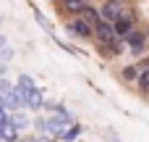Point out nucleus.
Returning <instances> with one entry per match:
<instances>
[{
    "mask_svg": "<svg viewBox=\"0 0 149 142\" xmlns=\"http://www.w3.org/2000/svg\"><path fill=\"white\" fill-rule=\"evenodd\" d=\"M68 32H71V34H76V37H92V34H94V26H92V24H86L84 18H76V21H71V24H68Z\"/></svg>",
    "mask_w": 149,
    "mask_h": 142,
    "instance_id": "nucleus-4",
    "label": "nucleus"
},
{
    "mask_svg": "<svg viewBox=\"0 0 149 142\" xmlns=\"http://www.w3.org/2000/svg\"><path fill=\"white\" fill-rule=\"evenodd\" d=\"M34 142H50V140H45V137H39V140H34Z\"/></svg>",
    "mask_w": 149,
    "mask_h": 142,
    "instance_id": "nucleus-16",
    "label": "nucleus"
},
{
    "mask_svg": "<svg viewBox=\"0 0 149 142\" xmlns=\"http://www.w3.org/2000/svg\"><path fill=\"white\" fill-rule=\"evenodd\" d=\"M81 13H84V21H86V24H92V26H97V24H100V13H97L94 8H89V5H86Z\"/></svg>",
    "mask_w": 149,
    "mask_h": 142,
    "instance_id": "nucleus-8",
    "label": "nucleus"
},
{
    "mask_svg": "<svg viewBox=\"0 0 149 142\" xmlns=\"http://www.w3.org/2000/svg\"><path fill=\"white\" fill-rule=\"evenodd\" d=\"M94 34H97V40L102 42V45H113L115 42V29H113V24H107V21H100L97 26H94Z\"/></svg>",
    "mask_w": 149,
    "mask_h": 142,
    "instance_id": "nucleus-2",
    "label": "nucleus"
},
{
    "mask_svg": "<svg viewBox=\"0 0 149 142\" xmlns=\"http://www.w3.org/2000/svg\"><path fill=\"white\" fill-rule=\"evenodd\" d=\"M0 140H3V126H0Z\"/></svg>",
    "mask_w": 149,
    "mask_h": 142,
    "instance_id": "nucleus-17",
    "label": "nucleus"
},
{
    "mask_svg": "<svg viewBox=\"0 0 149 142\" xmlns=\"http://www.w3.org/2000/svg\"><path fill=\"white\" fill-rule=\"evenodd\" d=\"M141 90H149V71L141 74Z\"/></svg>",
    "mask_w": 149,
    "mask_h": 142,
    "instance_id": "nucleus-15",
    "label": "nucleus"
},
{
    "mask_svg": "<svg viewBox=\"0 0 149 142\" xmlns=\"http://www.w3.org/2000/svg\"><path fill=\"white\" fill-rule=\"evenodd\" d=\"M79 134H81V129H79V126L73 124V126H68V129H65V132L60 134V140H65V142H73L76 137H79Z\"/></svg>",
    "mask_w": 149,
    "mask_h": 142,
    "instance_id": "nucleus-11",
    "label": "nucleus"
},
{
    "mask_svg": "<svg viewBox=\"0 0 149 142\" xmlns=\"http://www.w3.org/2000/svg\"><path fill=\"white\" fill-rule=\"evenodd\" d=\"M126 42H128L131 53H141V47H144V37H141L139 32H131V34L126 37Z\"/></svg>",
    "mask_w": 149,
    "mask_h": 142,
    "instance_id": "nucleus-6",
    "label": "nucleus"
},
{
    "mask_svg": "<svg viewBox=\"0 0 149 142\" xmlns=\"http://www.w3.org/2000/svg\"><path fill=\"white\" fill-rule=\"evenodd\" d=\"M10 124H13L16 129H24V126H29V119L21 116V113H13V116H10Z\"/></svg>",
    "mask_w": 149,
    "mask_h": 142,
    "instance_id": "nucleus-12",
    "label": "nucleus"
},
{
    "mask_svg": "<svg viewBox=\"0 0 149 142\" xmlns=\"http://www.w3.org/2000/svg\"><path fill=\"white\" fill-rule=\"evenodd\" d=\"M16 137H18V129H16V126H13L10 121H8V124H3V140L13 142V140H16Z\"/></svg>",
    "mask_w": 149,
    "mask_h": 142,
    "instance_id": "nucleus-9",
    "label": "nucleus"
},
{
    "mask_svg": "<svg viewBox=\"0 0 149 142\" xmlns=\"http://www.w3.org/2000/svg\"><path fill=\"white\" fill-rule=\"evenodd\" d=\"M24 97H26V95H24L18 87H10V90H8L0 100H3V105H5L8 111H18V108L24 105Z\"/></svg>",
    "mask_w": 149,
    "mask_h": 142,
    "instance_id": "nucleus-1",
    "label": "nucleus"
},
{
    "mask_svg": "<svg viewBox=\"0 0 149 142\" xmlns=\"http://www.w3.org/2000/svg\"><path fill=\"white\" fill-rule=\"evenodd\" d=\"M63 5H65V11H71V13H81V11L86 8V5H84V0H65Z\"/></svg>",
    "mask_w": 149,
    "mask_h": 142,
    "instance_id": "nucleus-10",
    "label": "nucleus"
},
{
    "mask_svg": "<svg viewBox=\"0 0 149 142\" xmlns=\"http://www.w3.org/2000/svg\"><path fill=\"white\" fill-rule=\"evenodd\" d=\"M24 103H26L31 111H37V108H42V103H45V100H42V92H39V90H31V92H26Z\"/></svg>",
    "mask_w": 149,
    "mask_h": 142,
    "instance_id": "nucleus-5",
    "label": "nucleus"
},
{
    "mask_svg": "<svg viewBox=\"0 0 149 142\" xmlns=\"http://www.w3.org/2000/svg\"><path fill=\"white\" fill-rule=\"evenodd\" d=\"M16 87H18L24 95H26V92H31V90H37V84H34V82H31V76H26V74H21V76H18V84H16Z\"/></svg>",
    "mask_w": 149,
    "mask_h": 142,
    "instance_id": "nucleus-7",
    "label": "nucleus"
},
{
    "mask_svg": "<svg viewBox=\"0 0 149 142\" xmlns=\"http://www.w3.org/2000/svg\"><path fill=\"white\" fill-rule=\"evenodd\" d=\"M8 121H10V119H8V108H5V105H3V100H0V126H3V124H8Z\"/></svg>",
    "mask_w": 149,
    "mask_h": 142,
    "instance_id": "nucleus-14",
    "label": "nucleus"
},
{
    "mask_svg": "<svg viewBox=\"0 0 149 142\" xmlns=\"http://www.w3.org/2000/svg\"><path fill=\"white\" fill-rule=\"evenodd\" d=\"M136 76H139V69H136V66H126V69H123V79H126V82H134Z\"/></svg>",
    "mask_w": 149,
    "mask_h": 142,
    "instance_id": "nucleus-13",
    "label": "nucleus"
},
{
    "mask_svg": "<svg viewBox=\"0 0 149 142\" xmlns=\"http://www.w3.org/2000/svg\"><path fill=\"white\" fill-rule=\"evenodd\" d=\"M113 142H118V140H113Z\"/></svg>",
    "mask_w": 149,
    "mask_h": 142,
    "instance_id": "nucleus-18",
    "label": "nucleus"
},
{
    "mask_svg": "<svg viewBox=\"0 0 149 142\" xmlns=\"http://www.w3.org/2000/svg\"><path fill=\"white\" fill-rule=\"evenodd\" d=\"M120 5L115 3V0H107L102 8H100V16H102V21H107V24H115L118 21V16H120Z\"/></svg>",
    "mask_w": 149,
    "mask_h": 142,
    "instance_id": "nucleus-3",
    "label": "nucleus"
}]
</instances>
